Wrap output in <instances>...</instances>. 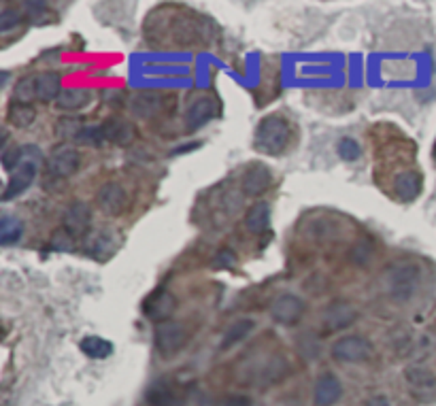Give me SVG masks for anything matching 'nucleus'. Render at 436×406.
I'll use <instances>...</instances> for the list:
<instances>
[{
  "label": "nucleus",
  "mask_w": 436,
  "mask_h": 406,
  "mask_svg": "<svg viewBox=\"0 0 436 406\" xmlns=\"http://www.w3.org/2000/svg\"><path fill=\"white\" fill-rule=\"evenodd\" d=\"M21 222L17 217H11V215H4L2 222H0V243L2 245H11V243H17L21 239Z\"/></svg>",
  "instance_id": "26"
},
{
  "label": "nucleus",
  "mask_w": 436,
  "mask_h": 406,
  "mask_svg": "<svg viewBox=\"0 0 436 406\" xmlns=\"http://www.w3.org/2000/svg\"><path fill=\"white\" fill-rule=\"evenodd\" d=\"M271 185H273V172H271V168H269L266 164H260V162L254 164V166H249L247 172H245L243 179H241L243 192H245L247 196H251V198L262 196Z\"/></svg>",
  "instance_id": "9"
},
{
  "label": "nucleus",
  "mask_w": 436,
  "mask_h": 406,
  "mask_svg": "<svg viewBox=\"0 0 436 406\" xmlns=\"http://www.w3.org/2000/svg\"><path fill=\"white\" fill-rule=\"evenodd\" d=\"M51 249H56V251H62V254H66V251H73V249H75V241H73V234H71L68 230H64V228L56 230V232H53V236H51Z\"/></svg>",
  "instance_id": "33"
},
{
  "label": "nucleus",
  "mask_w": 436,
  "mask_h": 406,
  "mask_svg": "<svg viewBox=\"0 0 436 406\" xmlns=\"http://www.w3.org/2000/svg\"><path fill=\"white\" fill-rule=\"evenodd\" d=\"M405 381L409 385V394L417 402H432L436 400V377L432 370L422 366H411L405 373Z\"/></svg>",
  "instance_id": "6"
},
{
  "label": "nucleus",
  "mask_w": 436,
  "mask_h": 406,
  "mask_svg": "<svg viewBox=\"0 0 436 406\" xmlns=\"http://www.w3.org/2000/svg\"><path fill=\"white\" fill-rule=\"evenodd\" d=\"M234 264V256H232V251L230 249H224V251H219L217 254V258L213 260V266L215 269H226V266H232Z\"/></svg>",
  "instance_id": "37"
},
{
  "label": "nucleus",
  "mask_w": 436,
  "mask_h": 406,
  "mask_svg": "<svg viewBox=\"0 0 436 406\" xmlns=\"http://www.w3.org/2000/svg\"><path fill=\"white\" fill-rule=\"evenodd\" d=\"M302 313H304V302H302L298 296H294V293H281V296L273 302V306H271L273 319H275L277 323H281V326H294V323H298V319L302 317Z\"/></svg>",
  "instance_id": "8"
},
{
  "label": "nucleus",
  "mask_w": 436,
  "mask_h": 406,
  "mask_svg": "<svg viewBox=\"0 0 436 406\" xmlns=\"http://www.w3.org/2000/svg\"><path fill=\"white\" fill-rule=\"evenodd\" d=\"M358 319V311L349 302H332L323 313V323L328 332H341Z\"/></svg>",
  "instance_id": "10"
},
{
  "label": "nucleus",
  "mask_w": 436,
  "mask_h": 406,
  "mask_svg": "<svg viewBox=\"0 0 436 406\" xmlns=\"http://www.w3.org/2000/svg\"><path fill=\"white\" fill-rule=\"evenodd\" d=\"M85 126H83V122L79 120V118H75V115H64L62 120H58V124H56V135L60 136V138H79V135H81V130H83Z\"/></svg>",
  "instance_id": "27"
},
{
  "label": "nucleus",
  "mask_w": 436,
  "mask_h": 406,
  "mask_svg": "<svg viewBox=\"0 0 436 406\" xmlns=\"http://www.w3.org/2000/svg\"><path fill=\"white\" fill-rule=\"evenodd\" d=\"M254 328H256V321H251V319H239L237 323H232V326L226 330L224 340H222V349L226 351V349L234 347L237 343L245 340V338L254 332Z\"/></svg>",
  "instance_id": "24"
},
{
  "label": "nucleus",
  "mask_w": 436,
  "mask_h": 406,
  "mask_svg": "<svg viewBox=\"0 0 436 406\" xmlns=\"http://www.w3.org/2000/svg\"><path fill=\"white\" fill-rule=\"evenodd\" d=\"M162 109V98L160 94H151V92H141L135 98H130V111L139 118H151L153 113H157Z\"/></svg>",
  "instance_id": "22"
},
{
  "label": "nucleus",
  "mask_w": 436,
  "mask_h": 406,
  "mask_svg": "<svg viewBox=\"0 0 436 406\" xmlns=\"http://www.w3.org/2000/svg\"><path fill=\"white\" fill-rule=\"evenodd\" d=\"M21 6H24L26 19L30 24H34V26H43V24H47L51 19V13H49L45 2H24Z\"/></svg>",
  "instance_id": "28"
},
{
  "label": "nucleus",
  "mask_w": 436,
  "mask_h": 406,
  "mask_svg": "<svg viewBox=\"0 0 436 406\" xmlns=\"http://www.w3.org/2000/svg\"><path fill=\"white\" fill-rule=\"evenodd\" d=\"M202 142H190V145H181L177 151H172V155H179V153H185V151H194V149H198Z\"/></svg>",
  "instance_id": "40"
},
{
  "label": "nucleus",
  "mask_w": 436,
  "mask_h": 406,
  "mask_svg": "<svg viewBox=\"0 0 436 406\" xmlns=\"http://www.w3.org/2000/svg\"><path fill=\"white\" fill-rule=\"evenodd\" d=\"M41 164H43V155H41L38 147L26 145L24 147V160L17 166V170L11 172V179H9V183H6V187L2 192V200H13V198L21 196L32 185Z\"/></svg>",
  "instance_id": "1"
},
{
  "label": "nucleus",
  "mask_w": 436,
  "mask_h": 406,
  "mask_svg": "<svg viewBox=\"0 0 436 406\" xmlns=\"http://www.w3.org/2000/svg\"><path fill=\"white\" fill-rule=\"evenodd\" d=\"M420 276L422 274H420V269L415 264L403 262V264L390 266V271L385 274L388 293L398 302H405V300L413 298V293L417 291V285H420Z\"/></svg>",
  "instance_id": "3"
},
{
  "label": "nucleus",
  "mask_w": 436,
  "mask_h": 406,
  "mask_svg": "<svg viewBox=\"0 0 436 406\" xmlns=\"http://www.w3.org/2000/svg\"><path fill=\"white\" fill-rule=\"evenodd\" d=\"M62 92V79L58 73H41L36 77V98L43 100V103H49V100H58Z\"/></svg>",
  "instance_id": "19"
},
{
  "label": "nucleus",
  "mask_w": 436,
  "mask_h": 406,
  "mask_svg": "<svg viewBox=\"0 0 436 406\" xmlns=\"http://www.w3.org/2000/svg\"><path fill=\"white\" fill-rule=\"evenodd\" d=\"M373 251H375L373 241H370V239H362V241H358V243L351 247L349 258H351V262H353V264L364 266V264H368V260L373 258Z\"/></svg>",
  "instance_id": "30"
},
{
  "label": "nucleus",
  "mask_w": 436,
  "mask_h": 406,
  "mask_svg": "<svg viewBox=\"0 0 436 406\" xmlns=\"http://www.w3.org/2000/svg\"><path fill=\"white\" fill-rule=\"evenodd\" d=\"M306 351H311V360H315L317 353H319V345H317V338H315L313 334H304L302 340H300V353H302V358L308 355Z\"/></svg>",
  "instance_id": "36"
},
{
  "label": "nucleus",
  "mask_w": 436,
  "mask_h": 406,
  "mask_svg": "<svg viewBox=\"0 0 436 406\" xmlns=\"http://www.w3.org/2000/svg\"><path fill=\"white\" fill-rule=\"evenodd\" d=\"M103 132H105V138L109 142H115V145H130L135 140V135H137L135 126L130 122H126V120H120V118L105 122Z\"/></svg>",
  "instance_id": "17"
},
{
  "label": "nucleus",
  "mask_w": 436,
  "mask_h": 406,
  "mask_svg": "<svg viewBox=\"0 0 436 406\" xmlns=\"http://www.w3.org/2000/svg\"><path fill=\"white\" fill-rule=\"evenodd\" d=\"M21 11L17 9H4L0 13V32H11L13 28H17L21 24Z\"/></svg>",
  "instance_id": "35"
},
{
  "label": "nucleus",
  "mask_w": 436,
  "mask_h": 406,
  "mask_svg": "<svg viewBox=\"0 0 436 406\" xmlns=\"http://www.w3.org/2000/svg\"><path fill=\"white\" fill-rule=\"evenodd\" d=\"M336 151H338L341 160H345V162H355V160L362 155V147H360L358 140H353V138H343V140H338Z\"/></svg>",
  "instance_id": "31"
},
{
  "label": "nucleus",
  "mask_w": 436,
  "mask_h": 406,
  "mask_svg": "<svg viewBox=\"0 0 436 406\" xmlns=\"http://www.w3.org/2000/svg\"><path fill=\"white\" fill-rule=\"evenodd\" d=\"M215 103L211 98H198L190 109H187V118H185V124L187 128L194 132V130H200L202 126H207L213 118H215Z\"/></svg>",
  "instance_id": "14"
},
{
  "label": "nucleus",
  "mask_w": 436,
  "mask_h": 406,
  "mask_svg": "<svg viewBox=\"0 0 436 406\" xmlns=\"http://www.w3.org/2000/svg\"><path fill=\"white\" fill-rule=\"evenodd\" d=\"M81 145H92V147H100L107 138H105V132H103V124L100 126H85L81 130V135L77 138Z\"/></svg>",
  "instance_id": "34"
},
{
  "label": "nucleus",
  "mask_w": 436,
  "mask_h": 406,
  "mask_svg": "<svg viewBox=\"0 0 436 406\" xmlns=\"http://www.w3.org/2000/svg\"><path fill=\"white\" fill-rule=\"evenodd\" d=\"M343 394V385L334 375H323L319 377L315 385V405L317 406H332Z\"/></svg>",
  "instance_id": "16"
},
{
  "label": "nucleus",
  "mask_w": 436,
  "mask_h": 406,
  "mask_svg": "<svg viewBox=\"0 0 436 406\" xmlns=\"http://www.w3.org/2000/svg\"><path fill=\"white\" fill-rule=\"evenodd\" d=\"M143 311H145L147 317H149L151 321H155V323L166 321V319L170 317V313L175 311V298H172L168 291L160 289V291H155V293L147 300Z\"/></svg>",
  "instance_id": "13"
},
{
  "label": "nucleus",
  "mask_w": 436,
  "mask_h": 406,
  "mask_svg": "<svg viewBox=\"0 0 436 406\" xmlns=\"http://www.w3.org/2000/svg\"><path fill=\"white\" fill-rule=\"evenodd\" d=\"M224 406H251V400L245 396H232V398H228V402Z\"/></svg>",
  "instance_id": "38"
},
{
  "label": "nucleus",
  "mask_w": 436,
  "mask_h": 406,
  "mask_svg": "<svg viewBox=\"0 0 436 406\" xmlns=\"http://www.w3.org/2000/svg\"><path fill=\"white\" fill-rule=\"evenodd\" d=\"M435 157H436V142H435Z\"/></svg>",
  "instance_id": "42"
},
{
  "label": "nucleus",
  "mask_w": 436,
  "mask_h": 406,
  "mask_svg": "<svg viewBox=\"0 0 436 406\" xmlns=\"http://www.w3.org/2000/svg\"><path fill=\"white\" fill-rule=\"evenodd\" d=\"M6 115H9V122L15 128H28L36 120V111H34L32 105H21V103H15V100L9 105Z\"/></svg>",
  "instance_id": "25"
},
{
  "label": "nucleus",
  "mask_w": 436,
  "mask_h": 406,
  "mask_svg": "<svg viewBox=\"0 0 436 406\" xmlns=\"http://www.w3.org/2000/svg\"><path fill=\"white\" fill-rule=\"evenodd\" d=\"M288 140H290V124L284 118L266 115L264 120H260L254 136V142L260 151L269 155H277L288 147Z\"/></svg>",
  "instance_id": "2"
},
{
  "label": "nucleus",
  "mask_w": 436,
  "mask_h": 406,
  "mask_svg": "<svg viewBox=\"0 0 436 406\" xmlns=\"http://www.w3.org/2000/svg\"><path fill=\"white\" fill-rule=\"evenodd\" d=\"M373 355V345L364 336H343L332 345V358L343 364H360Z\"/></svg>",
  "instance_id": "5"
},
{
  "label": "nucleus",
  "mask_w": 436,
  "mask_h": 406,
  "mask_svg": "<svg viewBox=\"0 0 436 406\" xmlns=\"http://www.w3.org/2000/svg\"><path fill=\"white\" fill-rule=\"evenodd\" d=\"M24 160V147H6L2 149V166L6 172H15Z\"/></svg>",
  "instance_id": "32"
},
{
  "label": "nucleus",
  "mask_w": 436,
  "mask_h": 406,
  "mask_svg": "<svg viewBox=\"0 0 436 406\" xmlns=\"http://www.w3.org/2000/svg\"><path fill=\"white\" fill-rule=\"evenodd\" d=\"M13 98H15V103L30 105V103L36 98V77H24V79H19L17 85H15Z\"/></svg>",
  "instance_id": "29"
},
{
  "label": "nucleus",
  "mask_w": 436,
  "mask_h": 406,
  "mask_svg": "<svg viewBox=\"0 0 436 406\" xmlns=\"http://www.w3.org/2000/svg\"><path fill=\"white\" fill-rule=\"evenodd\" d=\"M153 340H155V349L162 355H172L177 353L185 340H187V330L181 321L175 319H166L155 323V332H153Z\"/></svg>",
  "instance_id": "4"
},
{
  "label": "nucleus",
  "mask_w": 436,
  "mask_h": 406,
  "mask_svg": "<svg viewBox=\"0 0 436 406\" xmlns=\"http://www.w3.org/2000/svg\"><path fill=\"white\" fill-rule=\"evenodd\" d=\"M269 224H271V207L266 202H256L245 215V226L254 234L264 232L269 228Z\"/></svg>",
  "instance_id": "21"
},
{
  "label": "nucleus",
  "mask_w": 436,
  "mask_h": 406,
  "mask_svg": "<svg viewBox=\"0 0 436 406\" xmlns=\"http://www.w3.org/2000/svg\"><path fill=\"white\" fill-rule=\"evenodd\" d=\"M366 406H390V400L385 396H375L366 402Z\"/></svg>",
  "instance_id": "39"
},
{
  "label": "nucleus",
  "mask_w": 436,
  "mask_h": 406,
  "mask_svg": "<svg viewBox=\"0 0 436 406\" xmlns=\"http://www.w3.org/2000/svg\"><path fill=\"white\" fill-rule=\"evenodd\" d=\"M96 204L100 207V211H105L107 215H118L124 211L126 207V192L122 189L120 183H107L98 189L96 194Z\"/></svg>",
  "instance_id": "12"
},
{
  "label": "nucleus",
  "mask_w": 436,
  "mask_h": 406,
  "mask_svg": "<svg viewBox=\"0 0 436 406\" xmlns=\"http://www.w3.org/2000/svg\"><path fill=\"white\" fill-rule=\"evenodd\" d=\"M6 83H9V73H2V81H0V85L4 88Z\"/></svg>",
  "instance_id": "41"
},
{
  "label": "nucleus",
  "mask_w": 436,
  "mask_h": 406,
  "mask_svg": "<svg viewBox=\"0 0 436 406\" xmlns=\"http://www.w3.org/2000/svg\"><path fill=\"white\" fill-rule=\"evenodd\" d=\"M394 194L403 200V202H411L422 194V177L413 170H405L398 172L394 177Z\"/></svg>",
  "instance_id": "15"
},
{
  "label": "nucleus",
  "mask_w": 436,
  "mask_h": 406,
  "mask_svg": "<svg viewBox=\"0 0 436 406\" xmlns=\"http://www.w3.org/2000/svg\"><path fill=\"white\" fill-rule=\"evenodd\" d=\"M90 96H92L90 90H83V88H66V90L60 92V96H58V100H56V107H58L60 111L73 113V111L83 109V107L90 103Z\"/></svg>",
  "instance_id": "18"
},
{
  "label": "nucleus",
  "mask_w": 436,
  "mask_h": 406,
  "mask_svg": "<svg viewBox=\"0 0 436 406\" xmlns=\"http://www.w3.org/2000/svg\"><path fill=\"white\" fill-rule=\"evenodd\" d=\"M149 406H183V400L177 396V392L168 383H153L147 392Z\"/></svg>",
  "instance_id": "20"
},
{
  "label": "nucleus",
  "mask_w": 436,
  "mask_h": 406,
  "mask_svg": "<svg viewBox=\"0 0 436 406\" xmlns=\"http://www.w3.org/2000/svg\"><path fill=\"white\" fill-rule=\"evenodd\" d=\"M79 349L81 353H85L90 360H107L111 353H113V345L100 336H85L81 343H79Z\"/></svg>",
  "instance_id": "23"
},
{
  "label": "nucleus",
  "mask_w": 436,
  "mask_h": 406,
  "mask_svg": "<svg viewBox=\"0 0 436 406\" xmlns=\"http://www.w3.org/2000/svg\"><path fill=\"white\" fill-rule=\"evenodd\" d=\"M79 164H81V157H79V151L75 147H68V145H62L58 149H53V153L49 155V162H47V168H49V175L56 177V179H66L71 175H75L79 170Z\"/></svg>",
  "instance_id": "7"
},
{
  "label": "nucleus",
  "mask_w": 436,
  "mask_h": 406,
  "mask_svg": "<svg viewBox=\"0 0 436 406\" xmlns=\"http://www.w3.org/2000/svg\"><path fill=\"white\" fill-rule=\"evenodd\" d=\"M92 222V211L85 202L77 200L73 202L66 211H64V219H62V228L68 230L73 236H81L85 234V230L90 228Z\"/></svg>",
  "instance_id": "11"
}]
</instances>
